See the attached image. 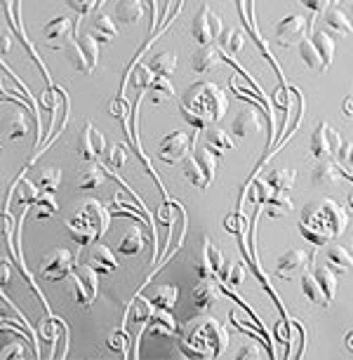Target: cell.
I'll list each match as a JSON object with an SVG mask.
<instances>
[{"mask_svg":"<svg viewBox=\"0 0 353 360\" xmlns=\"http://www.w3.org/2000/svg\"><path fill=\"white\" fill-rule=\"evenodd\" d=\"M349 214L335 198H318L302 210L300 233L314 248H325L346 233Z\"/></svg>","mask_w":353,"mask_h":360,"instance_id":"6da1fadb","label":"cell"},{"mask_svg":"<svg viewBox=\"0 0 353 360\" xmlns=\"http://www.w3.org/2000/svg\"><path fill=\"white\" fill-rule=\"evenodd\" d=\"M226 92L217 83H210V80H198V83L188 85L179 101L181 115L195 130H205L210 125H217L226 115Z\"/></svg>","mask_w":353,"mask_h":360,"instance_id":"7a4b0ae2","label":"cell"},{"mask_svg":"<svg viewBox=\"0 0 353 360\" xmlns=\"http://www.w3.org/2000/svg\"><path fill=\"white\" fill-rule=\"evenodd\" d=\"M176 335H179V349L186 358H198V360L219 358L229 346L226 328L217 318L203 314L181 323L176 328Z\"/></svg>","mask_w":353,"mask_h":360,"instance_id":"3957f363","label":"cell"},{"mask_svg":"<svg viewBox=\"0 0 353 360\" xmlns=\"http://www.w3.org/2000/svg\"><path fill=\"white\" fill-rule=\"evenodd\" d=\"M108 224H111L108 207L101 205L97 198H83L66 219V229L80 248H90L94 240H99L106 233Z\"/></svg>","mask_w":353,"mask_h":360,"instance_id":"277c9868","label":"cell"},{"mask_svg":"<svg viewBox=\"0 0 353 360\" xmlns=\"http://www.w3.org/2000/svg\"><path fill=\"white\" fill-rule=\"evenodd\" d=\"M181 172H184V179L191 186L205 188L212 186L214 181V172H217V153H212L210 148H200V151L188 153L184 160H181Z\"/></svg>","mask_w":353,"mask_h":360,"instance_id":"5b68a950","label":"cell"},{"mask_svg":"<svg viewBox=\"0 0 353 360\" xmlns=\"http://www.w3.org/2000/svg\"><path fill=\"white\" fill-rule=\"evenodd\" d=\"M300 57L302 62L314 69L318 73H325L330 69L332 57H335V40H332L330 33L318 31L311 38H304L300 45Z\"/></svg>","mask_w":353,"mask_h":360,"instance_id":"8992f818","label":"cell"},{"mask_svg":"<svg viewBox=\"0 0 353 360\" xmlns=\"http://www.w3.org/2000/svg\"><path fill=\"white\" fill-rule=\"evenodd\" d=\"M66 281H69V297L73 304L90 307L94 299H97L99 274L90 266V264H76V266L71 269V274L66 276Z\"/></svg>","mask_w":353,"mask_h":360,"instance_id":"52a82bcc","label":"cell"},{"mask_svg":"<svg viewBox=\"0 0 353 360\" xmlns=\"http://www.w3.org/2000/svg\"><path fill=\"white\" fill-rule=\"evenodd\" d=\"M64 54H66V59H69V64L78 73L90 76L99 64V43L85 33V36H78L76 40L71 38L69 45L64 47Z\"/></svg>","mask_w":353,"mask_h":360,"instance_id":"ba28073f","label":"cell"},{"mask_svg":"<svg viewBox=\"0 0 353 360\" xmlns=\"http://www.w3.org/2000/svg\"><path fill=\"white\" fill-rule=\"evenodd\" d=\"M78 250L71 248H54L52 252H47L43 259H40V276L50 283L57 281H66V276L71 274V269L78 264Z\"/></svg>","mask_w":353,"mask_h":360,"instance_id":"9c48e42d","label":"cell"},{"mask_svg":"<svg viewBox=\"0 0 353 360\" xmlns=\"http://www.w3.org/2000/svg\"><path fill=\"white\" fill-rule=\"evenodd\" d=\"M195 146V137L186 132H169L160 139L158 148H155V155L167 162V165H174V162H181L191 153V148Z\"/></svg>","mask_w":353,"mask_h":360,"instance_id":"30bf717a","label":"cell"},{"mask_svg":"<svg viewBox=\"0 0 353 360\" xmlns=\"http://www.w3.org/2000/svg\"><path fill=\"white\" fill-rule=\"evenodd\" d=\"M224 31V24H222V17L217 15L207 8V5H203L198 10V15L193 17V24H191V36L198 45H212L217 38L222 36Z\"/></svg>","mask_w":353,"mask_h":360,"instance_id":"8fae6325","label":"cell"},{"mask_svg":"<svg viewBox=\"0 0 353 360\" xmlns=\"http://www.w3.org/2000/svg\"><path fill=\"white\" fill-rule=\"evenodd\" d=\"M106 153V139L92 123H85L76 139V155L80 162H94Z\"/></svg>","mask_w":353,"mask_h":360,"instance_id":"7c38bea8","label":"cell"},{"mask_svg":"<svg viewBox=\"0 0 353 360\" xmlns=\"http://www.w3.org/2000/svg\"><path fill=\"white\" fill-rule=\"evenodd\" d=\"M339 146H342V137H339V132L335 130V127L328 125V123H318L314 127L309 148H311V153H314L318 160L335 158Z\"/></svg>","mask_w":353,"mask_h":360,"instance_id":"4fadbf2b","label":"cell"},{"mask_svg":"<svg viewBox=\"0 0 353 360\" xmlns=\"http://www.w3.org/2000/svg\"><path fill=\"white\" fill-rule=\"evenodd\" d=\"M309 29H311V19L302 17V15H288L276 26V43L281 47L300 45L302 40L307 38Z\"/></svg>","mask_w":353,"mask_h":360,"instance_id":"5bb4252c","label":"cell"},{"mask_svg":"<svg viewBox=\"0 0 353 360\" xmlns=\"http://www.w3.org/2000/svg\"><path fill=\"white\" fill-rule=\"evenodd\" d=\"M76 33V24L69 17H54L43 26V43L52 50H64Z\"/></svg>","mask_w":353,"mask_h":360,"instance_id":"9a60e30c","label":"cell"},{"mask_svg":"<svg viewBox=\"0 0 353 360\" xmlns=\"http://www.w3.org/2000/svg\"><path fill=\"white\" fill-rule=\"evenodd\" d=\"M307 264H309L307 250L290 248V250H285L281 257H278L276 274H278V278H283V281H292V278H297L300 274L307 271Z\"/></svg>","mask_w":353,"mask_h":360,"instance_id":"2e32d148","label":"cell"},{"mask_svg":"<svg viewBox=\"0 0 353 360\" xmlns=\"http://www.w3.org/2000/svg\"><path fill=\"white\" fill-rule=\"evenodd\" d=\"M224 255L214 243H210V238H203V252H200V264H198V276L200 281H210L224 269Z\"/></svg>","mask_w":353,"mask_h":360,"instance_id":"e0dca14e","label":"cell"},{"mask_svg":"<svg viewBox=\"0 0 353 360\" xmlns=\"http://www.w3.org/2000/svg\"><path fill=\"white\" fill-rule=\"evenodd\" d=\"M231 132L236 137H255V134L264 132V118L257 108H245L233 118V125H231Z\"/></svg>","mask_w":353,"mask_h":360,"instance_id":"ac0fdd59","label":"cell"},{"mask_svg":"<svg viewBox=\"0 0 353 360\" xmlns=\"http://www.w3.org/2000/svg\"><path fill=\"white\" fill-rule=\"evenodd\" d=\"M222 62H224V52L219 50V45L212 43V45H200V50L193 54L191 66L198 76H207V73H212Z\"/></svg>","mask_w":353,"mask_h":360,"instance_id":"d6986e66","label":"cell"},{"mask_svg":"<svg viewBox=\"0 0 353 360\" xmlns=\"http://www.w3.org/2000/svg\"><path fill=\"white\" fill-rule=\"evenodd\" d=\"M85 264H90L97 274H113V271L118 269V259H115V255L111 252V248L104 245V243H97V240L90 245Z\"/></svg>","mask_w":353,"mask_h":360,"instance_id":"ffe728a7","label":"cell"},{"mask_svg":"<svg viewBox=\"0 0 353 360\" xmlns=\"http://www.w3.org/2000/svg\"><path fill=\"white\" fill-rule=\"evenodd\" d=\"M87 36H92L97 43H111V40L118 38V26H115V22L106 12H97V15L90 17Z\"/></svg>","mask_w":353,"mask_h":360,"instance_id":"44dd1931","label":"cell"},{"mask_svg":"<svg viewBox=\"0 0 353 360\" xmlns=\"http://www.w3.org/2000/svg\"><path fill=\"white\" fill-rule=\"evenodd\" d=\"M342 179H344V169L332 158L321 160L314 167V172H311V181H314L316 186H337Z\"/></svg>","mask_w":353,"mask_h":360,"instance_id":"7402d4cb","label":"cell"},{"mask_svg":"<svg viewBox=\"0 0 353 360\" xmlns=\"http://www.w3.org/2000/svg\"><path fill=\"white\" fill-rule=\"evenodd\" d=\"M31 111H15V113H10L8 118H3V123H0V127H3L5 132H8V137L10 139H22L24 134H29L31 132Z\"/></svg>","mask_w":353,"mask_h":360,"instance_id":"603a6c76","label":"cell"},{"mask_svg":"<svg viewBox=\"0 0 353 360\" xmlns=\"http://www.w3.org/2000/svg\"><path fill=\"white\" fill-rule=\"evenodd\" d=\"M217 302H219V290H217V285L210 281H203L191 295V304L198 314H205V311L212 309Z\"/></svg>","mask_w":353,"mask_h":360,"instance_id":"cb8c5ba5","label":"cell"},{"mask_svg":"<svg viewBox=\"0 0 353 360\" xmlns=\"http://www.w3.org/2000/svg\"><path fill=\"white\" fill-rule=\"evenodd\" d=\"M323 22H325V29L337 33V36H351L353 33V24L349 15H346L344 10H339L337 5H332L323 12Z\"/></svg>","mask_w":353,"mask_h":360,"instance_id":"d4e9b609","label":"cell"},{"mask_svg":"<svg viewBox=\"0 0 353 360\" xmlns=\"http://www.w3.org/2000/svg\"><path fill=\"white\" fill-rule=\"evenodd\" d=\"M203 139H205V146L210 148L212 153H224V151H233V139H231V134L226 130H222V127L217 125H210L203 130Z\"/></svg>","mask_w":353,"mask_h":360,"instance_id":"484cf974","label":"cell"},{"mask_svg":"<svg viewBox=\"0 0 353 360\" xmlns=\"http://www.w3.org/2000/svg\"><path fill=\"white\" fill-rule=\"evenodd\" d=\"M146 325H148V332H151V335H174L176 328H179L172 318V311H165L158 307L153 309V314L148 318Z\"/></svg>","mask_w":353,"mask_h":360,"instance_id":"4316f807","label":"cell"},{"mask_svg":"<svg viewBox=\"0 0 353 360\" xmlns=\"http://www.w3.org/2000/svg\"><path fill=\"white\" fill-rule=\"evenodd\" d=\"M325 257H328V266L335 271V274H351L353 271V255L344 245H337V243L330 245Z\"/></svg>","mask_w":353,"mask_h":360,"instance_id":"83f0119b","label":"cell"},{"mask_svg":"<svg viewBox=\"0 0 353 360\" xmlns=\"http://www.w3.org/2000/svg\"><path fill=\"white\" fill-rule=\"evenodd\" d=\"M144 248H146V233H144V226H141V224L127 229V233L123 236V240H120V245H118L120 252L127 257L139 255Z\"/></svg>","mask_w":353,"mask_h":360,"instance_id":"f1b7e54d","label":"cell"},{"mask_svg":"<svg viewBox=\"0 0 353 360\" xmlns=\"http://www.w3.org/2000/svg\"><path fill=\"white\" fill-rule=\"evenodd\" d=\"M106 181V169L99 165L97 160L94 162H85V169L78 174V186L83 191H94Z\"/></svg>","mask_w":353,"mask_h":360,"instance_id":"f546056e","label":"cell"},{"mask_svg":"<svg viewBox=\"0 0 353 360\" xmlns=\"http://www.w3.org/2000/svg\"><path fill=\"white\" fill-rule=\"evenodd\" d=\"M144 15H146V0H120L118 8H115L118 22H125V24L141 22Z\"/></svg>","mask_w":353,"mask_h":360,"instance_id":"4dcf8cb0","label":"cell"},{"mask_svg":"<svg viewBox=\"0 0 353 360\" xmlns=\"http://www.w3.org/2000/svg\"><path fill=\"white\" fill-rule=\"evenodd\" d=\"M12 191H15V195H17V202L22 205L24 210L26 207H31L33 205V200L38 198L40 193V188L36 186V181L33 179H29V176H19V179L15 181V186H12Z\"/></svg>","mask_w":353,"mask_h":360,"instance_id":"1f68e13d","label":"cell"},{"mask_svg":"<svg viewBox=\"0 0 353 360\" xmlns=\"http://www.w3.org/2000/svg\"><path fill=\"white\" fill-rule=\"evenodd\" d=\"M302 292H304V297H307L311 304H316V307H328V304H330V299L325 297L323 288L318 285V281L314 278L311 271H307V274L302 276Z\"/></svg>","mask_w":353,"mask_h":360,"instance_id":"d6a6232c","label":"cell"},{"mask_svg":"<svg viewBox=\"0 0 353 360\" xmlns=\"http://www.w3.org/2000/svg\"><path fill=\"white\" fill-rule=\"evenodd\" d=\"M172 97H174V87L169 83V78L165 76H158L151 83V87H148V99H151L153 106L165 104V101H169Z\"/></svg>","mask_w":353,"mask_h":360,"instance_id":"836d02e7","label":"cell"},{"mask_svg":"<svg viewBox=\"0 0 353 360\" xmlns=\"http://www.w3.org/2000/svg\"><path fill=\"white\" fill-rule=\"evenodd\" d=\"M269 184L276 188L278 193H288L292 191V186H295L297 181V172L292 167H281V169H274V172H269Z\"/></svg>","mask_w":353,"mask_h":360,"instance_id":"e575fe53","label":"cell"},{"mask_svg":"<svg viewBox=\"0 0 353 360\" xmlns=\"http://www.w3.org/2000/svg\"><path fill=\"white\" fill-rule=\"evenodd\" d=\"M176 54L174 52H158L151 57V64H148V69H151L155 76H172L176 71Z\"/></svg>","mask_w":353,"mask_h":360,"instance_id":"d590c367","label":"cell"},{"mask_svg":"<svg viewBox=\"0 0 353 360\" xmlns=\"http://www.w3.org/2000/svg\"><path fill=\"white\" fill-rule=\"evenodd\" d=\"M33 181H36V186L40 188V191L54 193L59 188V184H62V169L59 167H40Z\"/></svg>","mask_w":353,"mask_h":360,"instance_id":"8d00e7d4","label":"cell"},{"mask_svg":"<svg viewBox=\"0 0 353 360\" xmlns=\"http://www.w3.org/2000/svg\"><path fill=\"white\" fill-rule=\"evenodd\" d=\"M176 299H179V288H176V285H160V288H155V295L151 299V304L158 309L174 311Z\"/></svg>","mask_w":353,"mask_h":360,"instance_id":"74e56055","label":"cell"},{"mask_svg":"<svg viewBox=\"0 0 353 360\" xmlns=\"http://www.w3.org/2000/svg\"><path fill=\"white\" fill-rule=\"evenodd\" d=\"M217 40H219V50L226 52V54H238L243 47H245V33H243L240 29L222 31V36Z\"/></svg>","mask_w":353,"mask_h":360,"instance_id":"f35d334b","label":"cell"},{"mask_svg":"<svg viewBox=\"0 0 353 360\" xmlns=\"http://www.w3.org/2000/svg\"><path fill=\"white\" fill-rule=\"evenodd\" d=\"M311 274H314L318 285L323 288L325 297H328L330 302H332V299H335V295H337V274L330 266H316L314 271H311Z\"/></svg>","mask_w":353,"mask_h":360,"instance_id":"ab89813d","label":"cell"},{"mask_svg":"<svg viewBox=\"0 0 353 360\" xmlns=\"http://www.w3.org/2000/svg\"><path fill=\"white\" fill-rule=\"evenodd\" d=\"M264 207H267V214L269 217H274V219H281V217L292 212V200L285 193H278L276 191L267 202H264Z\"/></svg>","mask_w":353,"mask_h":360,"instance_id":"60d3db41","label":"cell"},{"mask_svg":"<svg viewBox=\"0 0 353 360\" xmlns=\"http://www.w3.org/2000/svg\"><path fill=\"white\" fill-rule=\"evenodd\" d=\"M12 217L8 212H0V255H3V248L5 252L10 257H17V248L12 243Z\"/></svg>","mask_w":353,"mask_h":360,"instance_id":"b9f144b4","label":"cell"},{"mask_svg":"<svg viewBox=\"0 0 353 360\" xmlns=\"http://www.w3.org/2000/svg\"><path fill=\"white\" fill-rule=\"evenodd\" d=\"M153 80H155V73L148 69L146 64H134L132 66V73H130L132 87H137V90H148Z\"/></svg>","mask_w":353,"mask_h":360,"instance_id":"7bdbcfd3","label":"cell"},{"mask_svg":"<svg viewBox=\"0 0 353 360\" xmlns=\"http://www.w3.org/2000/svg\"><path fill=\"white\" fill-rule=\"evenodd\" d=\"M33 210H36L38 219H47V217H52L54 212H57V200H54V193H50V191L40 193L38 198L33 200Z\"/></svg>","mask_w":353,"mask_h":360,"instance_id":"ee69618b","label":"cell"},{"mask_svg":"<svg viewBox=\"0 0 353 360\" xmlns=\"http://www.w3.org/2000/svg\"><path fill=\"white\" fill-rule=\"evenodd\" d=\"M106 344H108V349L120 353V356H125V358L130 356V351H127V346H130V337H127L125 330H113L111 335H108Z\"/></svg>","mask_w":353,"mask_h":360,"instance_id":"f6af8a7d","label":"cell"},{"mask_svg":"<svg viewBox=\"0 0 353 360\" xmlns=\"http://www.w3.org/2000/svg\"><path fill=\"white\" fill-rule=\"evenodd\" d=\"M104 3H106V0H66V5H69L73 12H78L80 17L92 15V12L99 10Z\"/></svg>","mask_w":353,"mask_h":360,"instance_id":"bcb514c9","label":"cell"},{"mask_svg":"<svg viewBox=\"0 0 353 360\" xmlns=\"http://www.w3.org/2000/svg\"><path fill=\"white\" fill-rule=\"evenodd\" d=\"M108 111H111L113 118L120 120V123L125 125V130H127V113H130V104H127L123 97H115L111 104H108Z\"/></svg>","mask_w":353,"mask_h":360,"instance_id":"7dc6e473","label":"cell"},{"mask_svg":"<svg viewBox=\"0 0 353 360\" xmlns=\"http://www.w3.org/2000/svg\"><path fill=\"white\" fill-rule=\"evenodd\" d=\"M106 160H108V165H111V167H123V165H125V160H127V146H123V144H113L111 148H108Z\"/></svg>","mask_w":353,"mask_h":360,"instance_id":"c3c4849f","label":"cell"},{"mask_svg":"<svg viewBox=\"0 0 353 360\" xmlns=\"http://www.w3.org/2000/svg\"><path fill=\"white\" fill-rule=\"evenodd\" d=\"M264 356H267V353H264V349L257 342H250V344H245V346H240V351L236 353V358L238 360H264Z\"/></svg>","mask_w":353,"mask_h":360,"instance_id":"681fc988","label":"cell"},{"mask_svg":"<svg viewBox=\"0 0 353 360\" xmlns=\"http://www.w3.org/2000/svg\"><path fill=\"white\" fill-rule=\"evenodd\" d=\"M26 356V346L22 342H10L0 349V360H10V358H24Z\"/></svg>","mask_w":353,"mask_h":360,"instance_id":"f907efd6","label":"cell"},{"mask_svg":"<svg viewBox=\"0 0 353 360\" xmlns=\"http://www.w3.org/2000/svg\"><path fill=\"white\" fill-rule=\"evenodd\" d=\"M224 226H226L229 233H240V229H245V219H243L240 214H229Z\"/></svg>","mask_w":353,"mask_h":360,"instance_id":"816d5d0a","label":"cell"},{"mask_svg":"<svg viewBox=\"0 0 353 360\" xmlns=\"http://www.w3.org/2000/svg\"><path fill=\"white\" fill-rule=\"evenodd\" d=\"M339 0H302V5H307L311 12H325L332 5H337Z\"/></svg>","mask_w":353,"mask_h":360,"instance_id":"f5cc1de1","label":"cell"},{"mask_svg":"<svg viewBox=\"0 0 353 360\" xmlns=\"http://www.w3.org/2000/svg\"><path fill=\"white\" fill-rule=\"evenodd\" d=\"M337 155H339V158H342L349 167H353V141H342V146H339Z\"/></svg>","mask_w":353,"mask_h":360,"instance_id":"db71d44e","label":"cell"},{"mask_svg":"<svg viewBox=\"0 0 353 360\" xmlns=\"http://www.w3.org/2000/svg\"><path fill=\"white\" fill-rule=\"evenodd\" d=\"M12 50V36L5 29H0V54H10Z\"/></svg>","mask_w":353,"mask_h":360,"instance_id":"11a10c76","label":"cell"},{"mask_svg":"<svg viewBox=\"0 0 353 360\" xmlns=\"http://www.w3.org/2000/svg\"><path fill=\"white\" fill-rule=\"evenodd\" d=\"M10 281V264L5 259H0V285H5Z\"/></svg>","mask_w":353,"mask_h":360,"instance_id":"9f6ffc18","label":"cell"},{"mask_svg":"<svg viewBox=\"0 0 353 360\" xmlns=\"http://www.w3.org/2000/svg\"><path fill=\"white\" fill-rule=\"evenodd\" d=\"M351 12H353V3H351Z\"/></svg>","mask_w":353,"mask_h":360,"instance_id":"6f0895ef","label":"cell"},{"mask_svg":"<svg viewBox=\"0 0 353 360\" xmlns=\"http://www.w3.org/2000/svg\"><path fill=\"white\" fill-rule=\"evenodd\" d=\"M0 148H3V144H0Z\"/></svg>","mask_w":353,"mask_h":360,"instance_id":"680465c9","label":"cell"}]
</instances>
